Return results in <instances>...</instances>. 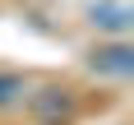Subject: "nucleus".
I'll return each instance as SVG.
<instances>
[{"label":"nucleus","mask_w":134,"mask_h":125,"mask_svg":"<svg viewBox=\"0 0 134 125\" xmlns=\"http://www.w3.org/2000/svg\"><path fill=\"white\" fill-rule=\"evenodd\" d=\"M88 65H93L97 74H111V79H130L134 74V51L125 42H111V46H97Z\"/></svg>","instance_id":"nucleus-1"},{"label":"nucleus","mask_w":134,"mask_h":125,"mask_svg":"<svg viewBox=\"0 0 134 125\" xmlns=\"http://www.w3.org/2000/svg\"><path fill=\"white\" fill-rule=\"evenodd\" d=\"M28 97V83L14 79V74H0V107H19Z\"/></svg>","instance_id":"nucleus-3"},{"label":"nucleus","mask_w":134,"mask_h":125,"mask_svg":"<svg viewBox=\"0 0 134 125\" xmlns=\"http://www.w3.org/2000/svg\"><path fill=\"white\" fill-rule=\"evenodd\" d=\"M130 5H120V0H102V5H93V28H102V32H116V37H125L130 32Z\"/></svg>","instance_id":"nucleus-2"}]
</instances>
